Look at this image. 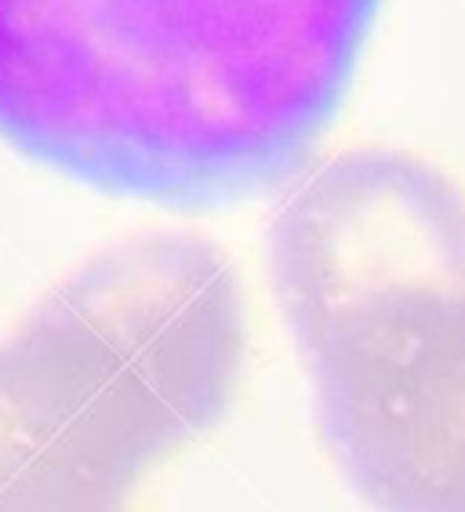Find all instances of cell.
<instances>
[{"label":"cell","instance_id":"6da1fadb","mask_svg":"<svg viewBox=\"0 0 465 512\" xmlns=\"http://www.w3.org/2000/svg\"><path fill=\"white\" fill-rule=\"evenodd\" d=\"M382 0H0V142L106 197H262L342 113Z\"/></svg>","mask_w":465,"mask_h":512},{"label":"cell","instance_id":"7a4b0ae2","mask_svg":"<svg viewBox=\"0 0 465 512\" xmlns=\"http://www.w3.org/2000/svg\"><path fill=\"white\" fill-rule=\"evenodd\" d=\"M269 266L320 433L375 512H465V200L400 149L327 160Z\"/></svg>","mask_w":465,"mask_h":512},{"label":"cell","instance_id":"3957f363","mask_svg":"<svg viewBox=\"0 0 465 512\" xmlns=\"http://www.w3.org/2000/svg\"><path fill=\"white\" fill-rule=\"evenodd\" d=\"M142 476L226 418L248 349L237 269L200 237L120 244L19 331Z\"/></svg>","mask_w":465,"mask_h":512},{"label":"cell","instance_id":"277c9868","mask_svg":"<svg viewBox=\"0 0 465 512\" xmlns=\"http://www.w3.org/2000/svg\"><path fill=\"white\" fill-rule=\"evenodd\" d=\"M139 480L26 338L0 342V512L120 509Z\"/></svg>","mask_w":465,"mask_h":512},{"label":"cell","instance_id":"5b68a950","mask_svg":"<svg viewBox=\"0 0 465 512\" xmlns=\"http://www.w3.org/2000/svg\"><path fill=\"white\" fill-rule=\"evenodd\" d=\"M99 512H120V509H99Z\"/></svg>","mask_w":465,"mask_h":512}]
</instances>
